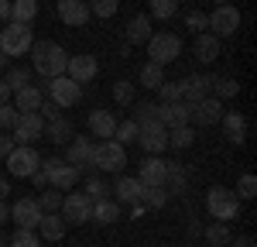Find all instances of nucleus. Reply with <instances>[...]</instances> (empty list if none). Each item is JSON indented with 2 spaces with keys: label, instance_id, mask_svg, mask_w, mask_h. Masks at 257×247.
<instances>
[{
  "label": "nucleus",
  "instance_id": "5",
  "mask_svg": "<svg viewBox=\"0 0 257 247\" xmlns=\"http://www.w3.org/2000/svg\"><path fill=\"white\" fill-rule=\"evenodd\" d=\"M4 162H7V172H11L14 179H31L41 168V155L35 151V144H14V151H11Z\"/></svg>",
  "mask_w": 257,
  "mask_h": 247
},
{
  "label": "nucleus",
  "instance_id": "43",
  "mask_svg": "<svg viewBox=\"0 0 257 247\" xmlns=\"http://www.w3.org/2000/svg\"><path fill=\"white\" fill-rule=\"evenodd\" d=\"M134 138H138V124L134 120H117V131H113V141L117 144H134Z\"/></svg>",
  "mask_w": 257,
  "mask_h": 247
},
{
  "label": "nucleus",
  "instance_id": "22",
  "mask_svg": "<svg viewBox=\"0 0 257 247\" xmlns=\"http://www.w3.org/2000/svg\"><path fill=\"white\" fill-rule=\"evenodd\" d=\"M192 52H196V59L202 62V65H213V62L219 59V52H223V38L202 31V35H196V41H192Z\"/></svg>",
  "mask_w": 257,
  "mask_h": 247
},
{
  "label": "nucleus",
  "instance_id": "36",
  "mask_svg": "<svg viewBox=\"0 0 257 247\" xmlns=\"http://www.w3.org/2000/svg\"><path fill=\"white\" fill-rule=\"evenodd\" d=\"M134 93H138V86H134L131 79H117V82H113V100H117L120 106H131V103L138 100Z\"/></svg>",
  "mask_w": 257,
  "mask_h": 247
},
{
  "label": "nucleus",
  "instance_id": "7",
  "mask_svg": "<svg viewBox=\"0 0 257 247\" xmlns=\"http://www.w3.org/2000/svg\"><path fill=\"white\" fill-rule=\"evenodd\" d=\"M59 216L65 220V223L79 226V223H89V216H93V199L86 196V192H69V196H62V209Z\"/></svg>",
  "mask_w": 257,
  "mask_h": 247
},
{
  "label": "nucleus",
  "instance_id": "55",
  "mask_svg": "<svg viewBox=\"0 0 257 247\" xmlns=\"http://www.w3.org/2000/svg\"><path fill=\"white\" fill-rule=\"evenodd\" d=\"M11 18V0H0V21Z\"/></svg>",
  "mask_w": 257,
  "mask_h": 247
},
{
  "label": "nucleus",
  "instance_id": "26",
  "mask_svg": "<svg viewBox=\"0 0 257 247\" xmlns=\"http://www.w3.org/2000/svg\"><path fill=\"white\" fill-rule=\"evenodd\" d=\"M11 106L18 110V113H35L41 106V100H45V89H38V86H24V89H18L14 96H11Z\"/></svg>",
  "mask_w": 257,
  "mask_h": 247
},
{
  "label": "nucleus",
  "instance_id": "8",
  "mask_svg": "<svg viewBox=\"0 0 257 247\" xmlns=\"http://www.w3.org/2000/svg\"><path fill=\"white\" fill-rule=\"evenodd\" d=\"M62 158H65V165H76L82 175H96V168L89 165V158H93V138L89 134H72Z\"/></svg>",
  "mask_w": 257,
  "mask_h": 247
},
{
  "label": "nucleus",
  "instance_id": "30",
  "mask_svg": "<svg viewBox=\"0 0 257 247\" xmlns=\"http://www.w3.org/2000/svg\"><path fill=\"white\" fill-rule=\"evenodd\" d=\"M196 144V127L192 124H182V127H168V148L172 151H185Z\"/></svg>",
  "mask_w": 257,
  "mask_h": 247
},
{
  "label": "nucleus",
  "instance_id": "18",
  "mask_svg": "<svg viewBox=\"0 0 257 247\" xmlns=\"http://www.w3.org/2000/svg\"><path fill=\"white\" fill-rule=\"evenodd\" d=\"M155 35V28H151V14H134V18L127 21V28H123V41L134 48V45H148Z\"/></svg>",
  "mask_w": 257,
  "mask_h": 247
},
{
  "label": "nucleus",
  "instance_id": "32",
  "mask_svg": "<svg viewBox=\"0 0 257 247\" xmlns=\"http://www.w3.org/2000/svg\"><path fill=\"white\" fill-rule=\"evenodd\" d=\"M35 18H38V0H11V18H7V21L31 24Z\"/></svg>",
  "mask_w": 257,
  "mask_h": 247
},
{
  "label": "nucleus",
  "instance_id": "51",
  "mask_svg": "<svg viewBox=\"0 0 257 247\" xmlns=\"http://www.w3.org/2000/svg\"><path fill=\"white\" fill-rule=\"evenodd\" d=\"M11 151H14V138H11V134H4V131H0V162H4V158H7V155H11Z\"/></svg>",
  "mask_w": 257,
  "mask_h": 247
},
{
  "label": "nucleus",
  "instance_id": "2",
  "mask_svg": "<svg viewBox=\"0 0 257 247\" xmlns=\"http://www.w3.org/2000/svg\"><path fill=\"white\" fill-rule=\"evenodd\" d=\"M31 45H35V31H31V24H18V21H7V24H4V31H0V52H4L7 59H21V55H28Z\"/></svg>",
  "mask_w": 257,
  "mask_h": 247
},
{
  "label": "nucleus",
  "instance_id": "24",
  "mask_svg": "<svg viewBox=\"0 0 257 247\" xmlns=\"http://www.w3.org/2000/svg\"><path fill=\"white\" fill-rule=\"evenodd\" d=\"M158 124H165V127H182V124H189V103L185 100L158 103Z\"/></svg>",
  "mask_w": 257,
  "mask_h": 247
},
{
  "label": "nucleus",
  "instance_id": "39",
  "mask_svg": "<svg viewBox=\"0 0 257 247\" xmlns=\"http://www.w3.org/2000/svg\"><path fill=\"white\" fill-rule=\"evenodd\" d=\"M237 93H240L237 79H213V93H209V96H216V100H233Z\"/></svg>",
  "mask_w": 257,
  "mask_h": 247
},
{
  "label": "nucleus",
  "instance_id": "12",
  "mask_svg": "<svg viewBox=\"0 0 257 247\" xmlns=\"http://www.w3.org/2000/svg\"><path fill=\"white\" fill-rule=\"evenodd\" d=\"M213 79H216V76H206V72H192V76H185L182 82H175V86H178V100L199 103L202 96L213 93Z\"/></svg>",
  "mask_w": 257,
  "mask_h": 247
},
{
  "label": "nucleus",
  "instance_id": "44",
  "mask_svg": "<svg viewBox=\"0 0 257 247\" xmlns=\"http://www.w3.org/2000/svg\"><path fill=\"white\" fill-rule=\"evenodd\" d=\"M82 192H86L89 199H106V196H110V189H106V182L99 179V172L86 179V189H82Z\"/></svg>",
  "mask_w": 257,
  "mask_h": 247
},
{
  "label": "nucleus",
  "instance_id": "59",
  "mask_svg": "<svg viewBox=\"0 0 257 247\" xmlns=\"http://www.w3.org/2000/svg\"><path fill=\"white\" fill-rule=\"evenodd\" d=\"M0 247H7V240H4V233H0Z\"/></svg>",
  "mask_w": 257,
  "mask_h": 247
},
{
  "label": "nucleus",
  "instance_id": "38",
  "mask_svg": "<svg viewBox=\"0 0 257 247\" xmlns=\"http://www.w3.org/2000/svg\"><path fill=\"white\" fill-rule=\"evenodd\" d=\"M131 120L144 127V124H158V106L155 103H134V117Z\"/></svg>",
  "mask_w": 257,
  "mask_h": 247
},
{
  "label": "nucleus",
  "instance_id": "10",
  "mask_svg": "<svg viewBox=\"0 0 257 247\" xmlns=\"http://www.w3.org/2000/svg\"><path fill=\"white\" fill-rule=\"evenodd\" d=\"M48 100L55 103L59 110L76 106V103L82 100V86H79V82H72L69 76H55V79H48Z\"/></svg>",
  "mask_w": 257,
  "mask_h": 247
},
{
  "label": "nucleus",
  "instance_id": "16",
  "mask_svg": "<svg viewBox=\"0 0 257 247\" xmlns=\"http://www.w3.org/2000/svg\"><path fill=\"white\" fill-rule=\"evenodd\" d=\"M11 220L21 226V230H35L41 220V206L38 199H31V196H24V199H18V203L11 206Z\"/></svg>",
  "mask_w": 257,
  "mask_h": 247
},
{
  "label": "nucleus",
  "instance_id": "34",
  "mask_svg": "<svg viewBox=\"0 0 257 247\" xmlns=\"http://www.w3.org/2000/svg\"><path fill=\"white\" fill-rule=\"evenodd\" d=\"M202 237L209 240V247H230V240H233V230L226 223H219V220H213V223L202 230Z\"/></svg>",
  "mask_w": 257,
  "mask_h": 247
},
{
  "label": "nucleus",
  "instance_id": "58",
  "mask_svg": "<svg viewBox=\"0 0 257 247\" xmlns=\"http://www.w3.org/2000/svg\"><path fill=\"white\" fill-rule=\"evenodd\" d=\"M213 4H216V7H219V4H233V0H213Z\"/></svg>",
  "mask_w": 257,
  "mask_h": 247
},
{
  "label": "nucleus",
  "instance_id": "21",
  "mask_svg": "<svg viewBox=\"0 0 257 247\" xmlns=\"http://www.w3.org/2000/svg\"><path fill=\"white\" fill-rule=\"evenodd\" d=\"M86 127H89V138H99V141H110L113 131H117V117L110 110H93L86 117Z\"/></svg>",
  "mask_w": 257,
  "mask_h": 247
},
{
  "label": "nucleus",
  "instance_id": "57",
  "mask_svg": "<svg viewBox=\"0 0 257 247\" xmlns=\"http://www.w3.org/2000/svg\"><path fill=\"white\" fill-rule=\"evenodd\" d=\"M7 62H11V59H7V55L0 52V69H7Z\"/></svg>",
  "mask_w": 257,
  "mask_h": 247
},
{
  "label": "nucleus",
  "instance_id": "17",
  "mask_svg": "<svg viewBox=\"0 0 257 247\" xmlns=\"http://www.w3.org/2000/svg\"><path fill=\"white\" fill-rule=\"evenodd\" d=\"M45 179H48L52 189H59V192H72L76 182L82 179V172L76 168V165H65V162H62V165H55V168H48V172H45Z\"/></svg>",
  "mask_w": 257,
  "mask_h": 247
},
{
  "label": "nucleus",
  "instance_id": "46",
  "mask_svg": "<svg viewBox=\"0 0 257 247\" xmlns=\"http://www.w3.org/2000/svg\"><path fill=\"white\" fill-rule=\"evenodd\" d=\"M11 247H41V237L35 230H21L18 226V233L11 237Z\"/></svg>",
  "mask_w": 257,
  "mask_h": 247
},
{
  "label": "nucleus",
  "instance_id": "52",
  "mask_svg": "<svg viewBox=\"0 0 257 247\" xmlns=\"http://www.w3.org/2000/svg\"><path fill=\"white\" fill-rule=\"evenodd\" d=\"M230 247H257V240L250 237V233H233V240H230Z\"/></svg>",
  "mask_w": 257,
  "mask_h": 247
},
{
  "label": "nucleus",
  "instance_id": "20",
  "mask_svg": "<svg viewBox=\"0 0 257 247\" xmlns=\"http://www.w3.org/2000/svg\"><path fill=\"white\" fill-rule=\"evenodd\" d=\"M165 168H168V162L161 155H144V162L138 168V182L141 185H165Z\"/></svg>",
  "mask_w": 257,
  "mask_h": 247
},
{
  "label": "nucleus",
  "instance_id": "49",
  "mask_svg": "<svg viewBox=\"0 0 257 247\" xmlns=\"http://www.w3.org/2000/svg\"><path fill=\"white\" fill-rule=\"evenodd\" d=\"M155 93L161 96V103H172V100H178V86H175V82H161V86L155 89Z\"/></svg>",
  "mask_w": 257,
  "mask_h": 247
},
{
  "label": "nucleus",
  "instance_id": "6",
  "mask_svg": "<svg viewBox=\"0 0 257 247\" xmlns=\"http://www.w3.org/2000/svg\"><path fill=\"white\" fill-rule=\"evenodd\" d=\"M144 48H148V62L172 65V62L182 55V38L172 35V31H158V35H151V41H148Z\"/></svg>",
  "mask_w": 257,
  "mask_h": 247
},
{
  "label": "nucleus",
  "instance_id": "25",
  "mask_svg": "<svg viewBox=\"0 0 257 247\" xmlns=\"http://www.w3.org/2000/svg\"><path fill=\"white\" fill-rule=\"evenodd\" d=\"M141 189L144 185L138 182V175L131 179V175H120L117 182H113V199H117L120 206H134V203H141Z\"/></svg>",
  "mask_w": 257,
  "mask_h": 247
},
{
  "label": "nucleus",
  "instance_id": "48",
  "mask_svg": "<svg viewBox=\"0 0 257 247\" xmlns=\"http://www.w3.org/2000/svg\"><path fill=\"white\" fill-rule=\"evenodd\" d=\"M14 120H18V110H14L11 103H4V106H0V131H4V134H11Z\"/></svg>",
  "mask_w": 257,
  "mask_h": 247
},
{
  "label": "nucleus",
  "instance_id": "9",
  "mask_svg": "<svg viewBox=\"0 0 257 247\" xmlns=\"http://www.w3.org/2000/svg\"><path fill=\"white\" fill-rule=\"evenodd\" d=\"M240 28V11L233 4H219L213 7V14H209V35H216V38H230V35H237Z\"/></svg>",
  "mask_w": 257,
  "mask_h": 247
},
{
  "label": "nucleus",
  "instance_id": "33",
  "mask_svg": "<svg viewBox=\"0 0 257 247\" xmlns=\"http://www.w3.org/2000/svg\"><path fill=\"white\" fill-rule=\"evenodd\" d=\"M138 82L144 86V89H151V93H155L161 82H165V65H158V62H144V65H141Z\"/></svg>",
  "mask_w": 257,
  "mask_h": 247
},
{
  "label": "nucleus",
  "instance_id": "11",
  "mask_svg": "<svg viewBox=\"0 0 257 247\" xmlns=\"http://www.w3.org/2000/svg\"><path fill=\"white\" fill-rule=\"evenodd\" d=\"M41 134H45V117H41L38 110H35V113H18V120L11 127L14 144H35Z\"/></svg>",
  "mask_w": 257,
  "mask_h": 247
},
{
  "label": "nucleus",
  "instance_id": "47",
  "mask_svg": "<svg viewBox=\"0 0 257 247\" xmlns=\"http://www.w3.org/2000/svg\"><path fill=\"white\" fill-rule=\"evenodd\" d=\"M185 24H189V31H196V35H202V31L209 28V14H202V11H192V14L185 18Z\"/></svg>",
  "mask_w": 257,
  "mask_h": 247
},
{
  "label": "nucleus",
  "instance_id": "50",
  "mask_svg": "<svg viewBox=\"0 0 257 247\" xmlns=\"http://www.w3.org/2000/svg\"><path fill=\"white\" fill-rule=\"evenodd\" d=\"M38 113H41V117H45V124H48V120H55V117H62V110H59V106H55V103H52V100H41Z\"/></svg>",
  "mask_w": 257,
  "mask_h": 247
},
{
  "label": "nucleus",
  "instance_id": "1",
  "mask_svg": "<svg viewBox=\"0 0 257 247\" xmlns=\"http://www.w3.org/2000/svg\"><path fill=\"white\" fill-rule=\"evenodd\" d=\"M65 65H69V55L59 41H35L31 45V69L45 82L55 79V76H65Z\"/></svg>",
  "mask_w": 257,
  "mask_h": 247
},
{
  "label": "nucleus",
  "instance_id": "45",
  "mask_svg": "<svg viewBox=\"0 0 257 247\" xmlns=\"http://www.w3.org/2000/svg\"><path fill=\"white\" fill-rule=\"evenodd\" d=\"M120 7V0H89V14H96V18H113Z\"/></svg>",
  "mask_w": 257,
  "mask_h": 247
},
{
  "label": "nucleus",
  "instance_id": "54",
  "mask_svg": "<svg viewBox=\"0 0 257 247\" xmlns=\"http://www.w3.org/2000/svg\"><path fill=\"white\" fill-rule=\"evenodd\" d=\"M11 220V206H7V199H0V226Z\"/></svg>",
  "mask_w": 257,
  "mask_h": 247
},
{
  "label": "nucleus",
  "instance_id": "28",
  "mask_svg": "<svg viewBox=\"0 0 257 247\" xmlns=\"http://www.w3.org/2000/svg\"><path fill=\"white\" fill-rule=\"evenodd\" d=\"M89 220H96V223H103V226H110V223H117L120 220V203L117 199H93V216Z\"/></svg>",
  "mask_w": 257,
  "mask_h": 247
},
{
  "label": "nucleus",
  "instance_id": "35",
  "mask_svg": "<svg viewBox=\"0 0 257 247\" xmlns=\"http://www.w3.org/2000/svg\"><path fill=\"white\" fill-rule=\"evenodd\" d=\"M165 203H168L165 185H144V189H141V206H144V209H161Z\"/></svg>",
  "mask_w": 257,
  "mask_h": 247
},
{
  "label": "nucleus",
  "instance_id": "56",
  "mask_svg": "<svg viewBox=\"0 0 257 247\" xmlns=\"http://www.w3.org/2000/svg\"><path fill=\"white\" fill-rule=\"evenodd\" d=\"M7 196H11V182L0 175V199H7Z\"/></svg>",
  "mask_w": 257,
  "mask_h": 247
},
{
  "label": "nucleus",
  "instance_id": "23",
  "mask_svg": "<svg viewBox=\"0 0 257 247\" xmlns=\"http://www.w3.org/2000/svg\"><path fill=\"white\" fill-rule=\"evenodd\" d=\"M65 220H62L59 213H41L38 226H35V233H38L41 240H48V244H59L62 237H65Z\"/></svg>",
  "mask_w": 257,
  "mask_h": 247
},
{
  "label": "nucleus",
  "instance_id": "13",
  "mask_svg": "<svg viewBox=\"0 0 257 247\" xmlns=\"http://www.w3.org/2000/svg\"><path fill=\"white\" fill-rule=\"evenodd\" d=\"M226 110H223V100L216 96H202L199 103H189V124H199V127H209V124H219Z\"/></svg>",
  "mask_w": 257,
  "mask_h": 247
},
{
  "label": "nucleus",
  "instance_id": "42",
  "mask_svg": "<svg viewBox=\"0 0 257 247\" xmlns=\"http://www.w3.org/2000/svg\"><path fill=\"white\" fill-rule=\"evenodd\" d=\"M237 196H240V203H250V199L257 196V175H254V172L240 175V182H237Z\"/></svg>",
  "mask_w": 257,
  "mask_h": 247
},
{
  "label": "nucleus",
  "instance_id": "29",
  "mask_svg": "<svg viewBox=\"0 0 257 247\" xmlns=\"http://www.w3.org/2000/svg\"><path fill=\"white\" fill-rule=\"evenodd\" d=\"M185 185H189V168L178 162H168L165 168V192L172 196V192H185Z\"/></svg>",
  "mask_w": 257,
  "mask_h": 247
},
{
  "label": "nucleus",
  "instance_id": "31",
  "mask_svg": "<svg viewBox=\"0 0 257 247\" xmlns=\"http://www.w3.org/2000/svg\"><path fill=\"white\" fill-rule=\"evenodd\" d=\"M41 138H48L52 144H69L72 141V124L65 120V117H55V120L45 124V134Z\"/></svg>",
  "mask_w": 257,
  "mask_h": 247
},
{
  "label": "nucleus",
  "instance_id": "27",
  "mask_svg": "<svg viewBox=\"0 0 257 247\" xmlns=\"http://www.w3.org/2000/svg\"><path fill=\"white\" fill-rule=\"evenodd\" d=\"M219 127H223V134H226V141L233 144H243V138H247V117L243 113H223L219 117Z\"/></svg>",
  "mask_w": 257,
  "mask_h": 247
},
{
  "label": "nucleus",
  "instance_id": "40",
  "mask_svg": "<svg viewBox=\"0 0 257 247\" xmlns=\"http://www.w3.org/2000/svg\"><path fill=\"white\" fill-rule=\"evenodd\" d=\"M148 7H151V14L158 21H168L178 14V0H148Z\"/></svg>",
  "mask_w": 257,
  "mask_h": 247
},
{
  "label": "nucleus",
  "instance_id": "41",
  "mask_svg": "<svg viewBox=\"0 0 257 247\" xmlns=\"http://www.w3.org/2000/svg\"><path fill=\"white\" fill-rule=\"evenodd\" d=\"M38 206H41V213H59L62 209V192L59 189H41V199H38Z\"/></svg>",
  "mask_w": 257,
  "mask_h": 247
},
{
  "label": "nucleus",
  "instance_id": "19",
  "mask_svg": "<svg viewBox=\"0 0 257 247\" xmlns=\"http://www.w3.org/2000/svg\"><path fill=\"white\" fill-rule=\"evenodd\" d=\"M89 4L86 0H59V21L62 24H69V28H82V24H89Z\"/></svg>",
  "mask_w": 257,
  "mask_h": 247
},
{
  "label": "nucleus",
  "instance_id": "15",
  "mask_svg": "<svg viewBox=\"0 0 257 247\" xmlns=\"http://www.w3.org/2000/svg\"><path fill=\"white\" fill-rule=\"evenodd\" d=\"M96 72H99V62H96V55H89V52H82V55H69L65 76H69L72 82L86 86L89 79H96Z\"/></svg>",
  "mask_w": 257,
  "mask_h": 247
},
{
  "label": "nucleus",
  "instance_id": "4",
  "mask_svg": "<svg viewBox=\"0 0 257 247\" xmlns=\"http://www.w3.org/2000/svg\"><path fill=\"white\" fill-rule=\"evenodd\" d=\"M89 165H93L96 172L120 175V172H123V165H127V148L117 144L113 138H110V141H93V158H89Z\"/></svg>",
  "mask_w": 257,
  "mask_h": 247
},
{
  "label": "nucleus",
  "instance_id": "53",
  "mask_svg": "<svg viewBox=\"0 0 257 247\" xmlns=\"http://www.w3.org/2000/svg\"><path fill=\"white\" fill-rule=\"evenodd\" d=\"M11 96H14V93H11V86L0 79V106H4V103H11Z\"/></svg>",
  "mask_w": 257,
  "mask_h": 247
},
{
  "label": "nucleus",
  "instance_id": "3",
  "mask_svg": "<svg viewBox=\"0 0 257 247\" xmlns=\"http://www.w3.org/2000/svg\"><path fill=\"white\" fill-rule=\"evenodd\" d=\"M206 209H209L213 220L230 223V220L240 216V196L233 189H226V185H213V189L206 192Z\"/></svg>",
  "mask_w": 257,
  "mask_h": 247
},
{
  "label": "nucleus",
  "instance_id": "14",
  "mask_svg": "<svg viewBox=\"0 0 257 247\" xmlns=\"http://www.w3.org/2000/svg\"><path fill=\"white\" fill-rule=\"evenodd\" d=\"M134 141L141 144V151L161 155V151H168V127L165 124H144V127H138V138Z\"/></svg>",
  "mask_w": 257,
  "mask_h": 247
},
{
  "label": "nucleus",
  "instance_id": "37",
  "mask_svg": "<svg viewBox=\"0 0 257 247\" xmlns=\"http://www.w3.org/2000/svg\"><path fill=\"white\" fill-rule=\"evenodd\" d=\"M4 82L11 86V93H18L24 86H31V72L28 69H4Z\"/></svg>",
  "mask_w": 257,
  "mask_h": 247
}]
</instances>
